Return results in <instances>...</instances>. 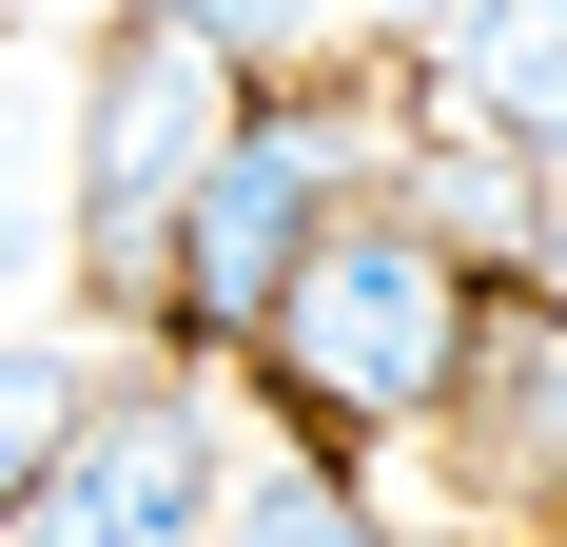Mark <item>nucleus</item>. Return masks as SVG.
Listing matches in <instances>:
<instances>
[{
    "mask_svg": "<svg viewBox=\"0 0 567 547\" xmlns=\"http://www.w3.org/2000/svg\"><path fill=\"white\" fill-rule=\"evenodd\" d=\"M470 313H489V274L451 255V235H411L392 196H352L333 235H313V274L275 293V332H255V372H275L293 450H333V469H372V450L431 431V391H451Z\"/></svg>",
    "mask_w": 567,
    "mask_h": 547,
    "instance_id": "nucleus-1",
    "label": "nucleus"
},
{
    "mask_svg": "<svg viewBox=\"0 0 567 547\" xmlns=\"http://www.w3.org/2000/svg\"><path fill=\"white\" fill-rule=\"evenodd\" d=\"M235 117H255V59L196 40L176 0H117L99 59H79V274H99V313L157 332V274H176V216H196V176L235 157Z\"/></svg>",
    "mask_w": 567,
    "mask_h": 547,
    "instance_id": "nucleus-2",
    "label": "nucleus"
},
{
    "mask_svg": "<svg viewBox=\"0 0 567 547\" xmlns=\"http://www.w3.org/2000/svg\"><path fill=\"white\" fill-rule=\"evenodd\" d=\"M372 196V117L333 79H255L235 117V157L196 176V216H176V274H157V352H255L275 293L313 274V235Z\"/></svg>",
    "mask_w": 567,
    "mask_h": 547,
    "instance_id": "nucleus-3",
    "label": "nucleus"
},
{
    "mask_svg": "<svg viewBox=\"0 0 567 547\" xmlns=\"http://www.w3.org/2000/svg\"><path fill=\"white\" fill-rule=\"evenodd\" d=\"M216 528H235V450L196 372H99L40 489L0 508V547H216Z\"/></svg>",
    "mask_w": 567,
    "mask_h": 547,
    "instance_id": "nucleus-4",
    "label": "nucleus"
},
{
    "mask_svg": "<svg viewBox=\"0 0 567 547\" xmlns=\"http://www.w3.org/2000/svg\"><path fill=\"white\" fill-rule=\"evenodd\" d=\"M411 450H451V528H489V547L567 528V274H489V313H470Z\"/></svg>",
    "mask_w": 567,
    "mask_h": 547,
    "instance_id": "nucleus-5",
    "label": "nucleus"
},
{
    "mask_svg": "<svg viewBox=\"0 0 567 547\" xmlns=\"http://www.w3.org/2000/svg\"><path fill=\"white\" fill-rule=\"evenodd\" d=\"M372 196H392L411 235H451L470 274H548V235H567L548 157H509V137H470V117H431V99H411V137L372 157Z\"/></svg>",
    "mask_w": 567,
    "mask_h": 547,
    "instance_id": "nucleus-6",
    "label": "nucleus"
},
{
    "mask_svg": "<svg viewBox=\"0 0 567 547\" xmlns=\"http://www.w3.org/2000/svg\"><path fill=\"white\" fill-rule=\"evenodd\" d=\"M411 99L567 176V0H470L451 40H411Z\"/></svg>",
    "mask_w": 567,
    "mask_h": 547,
    "instance_id": "nucleus-7",
    "label": "nucleus"
},
{
    "mask_svg": "<svg viewBox=\"0 0 567 547\" xmlns=\"http://www.w3.org/2000/svg\"><path fill=\"white\" fill-rule=\"evenodd\" d=\"M216 547H411V528L352 489L333 450H293V469H255V489H235V528H216Z\"/></svg>",
    "mask_w": 567,
    "mask_h": 547,
    "instance_id": "nucleus-8",
    "label": "nucleus"
},
{
    "mask_svg": "<svg viewBox=\"0 0 567 547\" xmlns=\"http://www.w3.org/2000/svg\"><path fill=\"white\" fill-rule=\"evenodd\" d=\"M79 391H99V372H79V352H40V332H0V508L40 489V450L79 431Z\"/></svg>",
    "mask_w": 567,
    "mask_h": 547,
    "instance_id": "nucleus-9",
    "label": "nucleus"
},
{
    "mask_svg": "<svg viewBox=\"0 0 567 547\" xmlns=\"http://www.w3.org/2000/svg\"><path fill=\"white\" fill-rule=\"evenodd\" d=\"M196 40H235L255 79H313V40H333V0H176Z\"/></svg>",
    "mask_w": 567,
    "mask_h": 547,
    "instance_id": "nucleus-10",
    "label": "nucleus"
},
{
    "mask_svg": "<svg viewBox=\"0 0 567 547\" xmlns=\"http://www.w3.org/2000/svg\"><path fill=\"white\" fill-rule=\"evenodd\" d=\"M0 274H20V99H0Z\"/></svg>",
    "mask_w": 567,
    "mask_h": 547,
    "instance_id": "nucleus-11",
    "label": "nucleus"
},
{
    "mask_svg": "<svg viewBox=\"0 0 567 547\" xmlns=\"http://www.w3.org/2000/svg\"><path fill=\"white\" fill-rule=\"evenodd\" d=\"M372 20H392V40H451V20H470V0H372Z\"/></svg>",
    "mask_w": 567,
    "mask_h": 547,
    "instance_id": "nucleus-12",
    "label": "nucleus"
},
{
    "mask_svg": "<svg viewBox=\"0 0 567 547\" xmlns=\"http://www.w3.org/2000/svg\"><path fill=\"white\" fill-rule=\"evenodd\" d=\"M411 547H489V528H411Z\"/></svg>",
    "mask_w": 567,
    "mask_h": 547,
    "instance_id": "nucleus-13",
    "label": "nucleus"
},
{
    "mask_svg": "<svg viewBox=\"0 0 567 547\" xmlns=\"http://www.w3.org/2000/svg\"><path fill=\"white\" fill-rule=\"evenodd\" d=\"M548 547H567V528H548Z\"/></svg>",
    "mask_w": 567,
    "mask_h": 547,
    "instance_id": "nucleus-14",
    "label": "nucleus"
}]
</instances>
